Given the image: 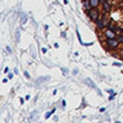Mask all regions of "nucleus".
Here are the masks:
<instances>
[{
  "mask_svg": "<svg viewBox=\"0 0 123 123\" xmlns=\"http://www.w3.org/2000/svg\"><path fill=\"white\" fill-rule=\"evenodd\" d=\"M89 16L91 20H94V21H97V17H98V11L96 10V7H92L89 10Z\"/></svg>",
  "mask_w": 123,
  "mask_h": 123,
  "instance_id": "obj_1",
  "label": "nucleus"
},
{
  "mask_svg": "<svg viewBox=\"0 0 123 123\" xmlns=\"http://www.w3.org/2000/svg\"><path fill=\"white\" fill-rule=\"evenodd\" d=\"M107 44H108V47L110 48H116V47H118V44H119V41H117V39H115V38H107Z\"/></svg>",
  "mask_w": 123,
  "mask_h": 123,
  "instance_id": "obj_2",
  "label": "nucleus"
},
{
  "mask_svg": "<svg viewBox=\"0 0 123 123\" xmlns=\"http://www.w3.org/2000/svg\"><path fill=\"white\" fill-rule=\"evenodd\" d=\"M105 35H106V37H107L108 39L116 37V33H115V31L112 30V28H111V30H106V31H105Z\"/></svg>",
  "mask_w": 123,
  "mask_h": 123,
  "instance_id": "obj_3",
  "label": "nucleus"
},
{
  "mask_svg": "<svg viewBox=\"0 0 123 123\" xmlns=\"http://www.w3.org/2000/svg\"><path fill=\"white\" fill-rule=\"evenodd\" d=\"M98 4H100V0H90L91 7H96V6H98Z\"/></svg>",
  "mask_w": 123,
  "mask_h": 123,
  "instance_id": "obj_4",
  "label": "nucleus"
},
{
  "mask_svg": "<svg viewBox=\"0 0 123 123\" xmlns=\"http://www.w3.org/2000/svg\"><path fill=\"white\" fill-rule=\"evenodd\" d=\"M110 9H111V6H110L108 1H105V3H104V11H105V12H108Z\"/></svg>",
  "mask_w": 123,
  "mask_h": 123,
  "instance_id": "obj_5",
  "label": "nucleus"
},
{
  "mask_svg": "<svg viewBox=\"0 0 123 123\" xmlns=\"http://www.w3.org/2000/svg\"><path fill=\"white\" fill-rule=\"evenodd\" d=\"M96 26H97V28H104V26H105V24L104 22H102L101 21V20H97V21H96Z\"/></svg>",
  "mask_w": 123,
  "mask_h": 123,
  "instance_id": "obj_6",
  "label": "nucleus"
},
{
  "mask_svg": "<svg viewBox=\"0 0 123 123\" xmlns=\"http://www.w3.org/2000/svg\"><path fill=\"white\" fill-rule=\"evenodd\" d=\"M49 79V76H44V78H41V79H38L37 80V83L39 84V83H43V81H46V80H48Z\"/></svg>",
  "mask_w": 123,
  "mask_h": 123,
  "instance_id": "obj_7",
  "label": "nucleus"
},
{
  "mask_svg": "<svg viewBox=\"0 0 123 123\" xmlns=\"http://www.w3.org/2000/svg\"><path fill=\"white\" fill-rule=\"evenodd\" d=\"M54 111H55V110L53 108V110H52V111H50V112H48V113L46 115V118H49L50 116H52V113H54Z\"/></svg>",
  "mask_w": 123,
  "mask_h": 123,
  "instance_id": "obj_8",
  "label": "nucleus"
},
{
  "mask_svg": "<svg viewBox=\"0 0 123 123\" xmlns=\"http://www.w3.org/2000/svg\"><path fill=\"white\" fill-rule=\"evenodd\" d=\"M24 74H25V76H26V78H30V75H28V73H27V71H25Z\"/></svg>",
  "mask_w": 123,
  "mask_h": 123,
  "instance_id": "obj_9",
  "label": "nucleus"
},
{
  "mask_svg": "<svg viewBox=\"0 0 123 123\" xmlns=\"http://www.w3.org/2000/svg\"><path fill=\"white\" fill-rule=\"evenodd\" d=\"M115 65H116V67H121L122 64H121V63H117V62H116V63H115Z\"/></svg>",
  "mask_w": 123,
  "mask_h": 123,
  "instance_id": "obj_10",
  "label": "nucleus"
},
{
  "mask_svg": "<svg viewBox=\"0 0 123 123\" xmlns=\"http://www.w3.org/2000/svg\"><path fill=\"white\" fill-rule=\"evenodd\" d=\"M119 39H121V42H123V36H121V37H119Z\"/></svg>",
  "mask_w": 123,
  "mask_h": 123,
  "instance_id": "obj_11",
  "label": "nucleus"
},
{
  "mask_svg": "<svg viewBox=\"0 0 123 123\" xmlns=\"http://www.w3.org/2000/svg\"><path fill=\"white\" fill-rule=\"evenodd\" d=\"M100 3H101V4H104V3H105V0H100Z\"/></svg>",
  "mask_w": 123,
  "mask_h": 123,
  "instance_id": "obj_12",
  "label": "nucleus"
},
{
  "mask_svg": "<svg viewBox=\"0 0 123 123\" xmlns=\"http://www.w3.org/2000/svg\"><path fill=\"white\" fill-rule=\"evenodd\" d=\"M118 1H121V0H118Z\"/></svg>",
  "mask_w": 123,
  "mask_h": 123,
  "instance_id": "obj_13",
  "label": "nucleus"
}]
</instances>
